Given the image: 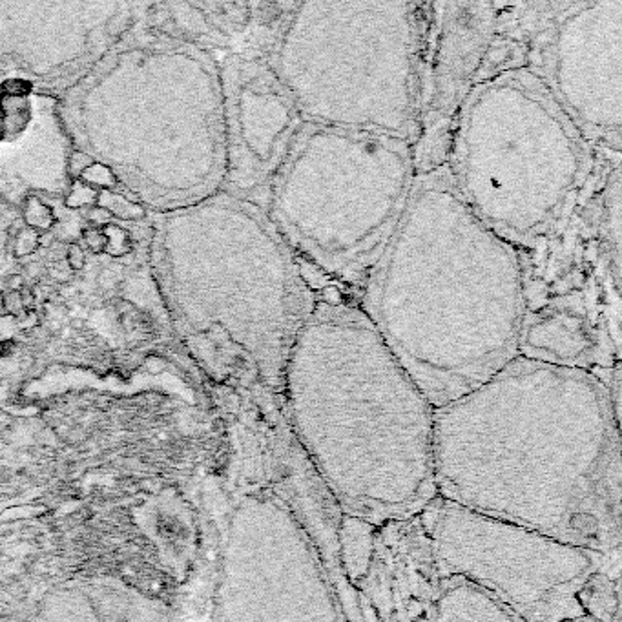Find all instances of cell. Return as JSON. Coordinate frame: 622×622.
<instances>
[{"mask_svg": "<svg viewBox=\"0 0 622 622\" xmlns=\"http://www.w3.org/2000/svg\"><path fill=\"white\" fill-rule=\"evenodd\" d=\"M201 338L234 391L281 398L288 356L318 294L265 208L228 196L206 216Z\"/></svg>", "mask_w": 622, "mask_h": 622, "instance_id": "ba28073f", "label": "cell"}, {"mask_svg": "<svg viewBox=\"0 0 622 622\" xmlns=\"http://www.w3.org/2000/svg\"><path fill=\"white\" fill-rule=\"evenodd\" d=\"M519 252L520 356L604 380L621 367V154L596 152L568 210Z\"/></svg>", "mask_w": 622, "mask_h": 622, "instance_id": "52a82bcc", "label": "cell"}, {"mask_svg": "<svg viewBox=\"0 0 622 622\" xmlns=\"http://www.w3.org/2000/svg\"><path fill=\"white\" fill-rule=\"evenodd\" d=\"M432 449L440 499L621 553L619 407L593 372L519 356L434 409Z\"/></svg>", "mask_w": 622, "mask_h": 622, "instance_id": "6da1fadb", "label": "cell"}, {"mask_svg": "<svg viewBox=\"0 0 622 622\" xmlns=\"http://www.w3.org/2000/svg\"><path fill=\"white\" fill-rule=\"evenodd\" d=\"M568 622H596V621H595V619H592V617H588V615H584V617L573 619V621H568Z\"/></svg>", "mask_w": 622, "mask_h": 622, "instance_id": "1f68e13d", "label": "cell"}, {"mask_svg": "<svg viewBox=\"0 0 622 622\" xmlns=\"http://www.w3.org/2000/svg\"><path fill=\"white\" fill-rule=\"evenodd\" d=\"M425 8L420 2L294 4L267 62L305 123L412 143Z\"/></svg>", "mask_w": 622, "mask_h": 622, "instance_id": "8992f818", "label": "cell"}, {"mask_svg": "<svg viewBox=\"0 0 622 622\" xmlns=\"http://www.w3.org/2000/svg\"><path fill=\"white\" fill-rule=\"evenodd\" d=\"M22 214H24V219H26V226H30V228H33L37 232H46L55 225V217H53L50 206H46L33 196H30L24 201Z\"/></svg>", "mask_w": 622, "mask_h": 622, "instance_id": "e0dca14e", "label": "cell"}, {"mask_svg": "<svg viewBox=\"0 0 622 622\" xmlns=\"http://www.w3.org/2000/svg\"><path fill=\"white\" fill-rule=\"evenodd\" d=\"M83 239L86 243V247L90 248V252L93 254H103L106 252V247H108V237L104 234L103 228H84L83 230Z\"/></svg>", "mask_w": 622, "mask_h": 622, "instance_id": "603a6c76", "label": "cell"}, {"mask_svg": "<svg viewBox=\"0 0 622 622\" xmlns=\"http://www.w3.org/2000/svg\"><path fill=\"white\" fill-rule=\"evenodd\" d=\"M6 316V307H4V292H0V318Z\"/></svg>", "mask_w": 622, "mask_h": 622, "instance_id": "4dcf8cb0", "label": "cell"}, {"mask_svg": "<svg viewBox=\"0 0 622 622\" xmlns=\"http://www.w3.org/2000/svg\"><path fill=\"white\" fill-rule=\"evenodd\" d=\"M417 174L409 141L305 123L270 183L265 212L301 267L332 290L363 288Z\"/></svg>", "mask_w": 622, "mask_h": 622, "instance_id": "5b68a950", "label": "cell"}, {"mask_svg": "<svg viewBox=\"0 0 622 622\" xmlns=\"http://www.w3.org/2000/svg\"><path fill=\"white\" fill-rule=\"evenodd\" d=\"M26 285H28L26 279H24V276H22L21 272L8 274L4 278V288L8 292H19V290H22Z\"/></svg>", "mask_w": 622, "mask_h": 622, "instance_id": "4316f807", "label": "cell"}, {"mask_svg": "<svg viewBox=\"0 0 622 622\" xmlns=\"http://www.w3.org/2000/svg\"><path fill=\"white\" fill-rule=\"evenodd\" d=\"M97 622H168L165 604L117 579H97L86 588Z\"/></svg>", "mask_w": 622, "mask_h": 622, "instance_id": "9a60e30c", "label": "cell"}, {"mask_svg": "<svg viewBox=\"0 0 622 622\" xmlns=\"http://www.w3.org/2000/svg\"><path fill=\"white\" fill-rule=\"evenodd\" d=\"M596 152L545 84L513 68L474 86L458 115L448 166L469 208L520 250L568 210Z\"/></svg>", "mask_w": 622, "mask_h": 622, "instance_id": "277c9868", "label": "cell"}, {"mask_svg": "<svg viewBox=\"0 0 622 622\" xmlns=\"http://www.w3.org/2000/svg\"><path fill=\"white\" fill-rule=\"evenodd\" d=\"M99 196L101 194L97 190H93L92 186L84 185L83 181H75L72 186V192L66 197V206L81 210V208H86V206L97 205Z\"/></svg>", "mask_w": 622, "mask_h": 622, "instance_id": "ffe728a7", "label": "cell"}, {"mask_svg": "<svg viewBox=\"0 0 622 622\" xmlns=\"http://www.w3.org/2000/svg\"><path fill=\"white\" fill-rule=\"evenodd\" d=\"M46 265H44V263L42 261H31V263H26V265H24V268H22V276H24V279H26V283H28V279H30L31 283H39V281H44V279H46Z\"/></svg>", "mask_w": 622, "mask_h": 622, "instance_id": "d4e9b609", "label": "cell"}, {"mask_svg": "<svg viewBox=\"0 0 622 622\" xmlns=\"http://www.w3.org/2000/svg\"><path fill=\"white\" fill-rule=\"evenodd\" d=\"M417 622H525L474 584L457 576L442 579L434 599Z\"/></svg>", "mask_w": 622, "mask_h": 622, "instance_id": "5bb4252c", "label": "cell"}, {"mask_svg": "<svg viewBox=\"0 0 622 622\" xmlns=\"http://www.w3.org/2000/svg\"><path fill=\"white\" fill-rule=\"evenodd\" d=\"M39 234L41 232L33 230L30 226L19 228L17 232L10 234V243H8V250L13 252L15 257H26L30 254L39 250Z\"/></svg>", "mask_w": 622, "mask_h": 622, "instance_id": "ac0fdd59", "label": "cell"}, {"mask_svg": "<svg viewBox=\"0 0 622 622\" xmlns=\"http://www.w3.org/2000/svg\"><path fill=\"white\" fill-rule=\"evenodd\" d=\"M513 68L545 84L593 148L621 154L622 0L496 4L480 81Z\"/></svg>", "mask_w": 622, "mask_h": 622, "instance_id": "9c48e42d", "label": "cell"}, {"mask_svg": "<svg viewBox=\"0 0 622 622\" xmlns=\"http://www.w3.org/2000/svg\"><path fill=\"white\" fill-rule=\"evenodd\" d=\"M212 622H347L316 544L268 488L250 485L230 505Z\"/></svg>", "mask_w": 622, "mask_h": 622, "instance_id": "8fae6325", "label": "cell"}, {"mask_svg": "<svg viewBox=\"0 0 622 622\" xmlns=\"http://www.w3.org/2000/svg\"><path fill=\"white\" fill-rule=\"evenodd\" d=\"M232 196L256 203L292 148L303 117L267 59L236 57L226 68Z\"/></svg>", "mask_w": 622, "mask_h": 622, "instance_id": "4fadbf2b", "label": "cell"}, {"mask_svg": "<svg viewBox=\"0 0 622 622\" xmlns=\"http://www.w3.org/2000/svg\"><path fill=\"white\" fill-rule=\"evenodd\" d=\"M4 307H6V314H10V316H21L22 314V303H21V296L19 292H4Z\"/></svg>", "mask_w": 622, "mask_h": 622, "instance_id": "484cf974", "label": "cell"}, {"mask_svg": "<svg viewBox=\"0 0 622 622\" xmlns=\"http://www.w3.org/2000/svg\"><path fill=\"white\" fill-rule=\"evenodd\" d=\"M361 309L440 409L520 356L519 248L469 208L448 165L418 172L403 216L363 285Z\"/></svg>", "mask_w": 622, "mask_h": 622, "instance_id": "7a4b0ae2", "label": "cell"}, {"mask_svg": "<svg viewBox=\"0 0 622 622\" xmlns=\"http://www.w3.org/2000/svg\"><path fill=\"white\" fill-rule=\"evenodd\" d=\"M418 516L438 575L471 582L525 622L584 617L581 592L612 556L476 513L440 496Z\"/></svg>", "mask_w": 622, "mask_h": 622, "instance_id": "30bf717a", "label": "cell"}, {"mask_svg": "<svg viewBox=\"0 0 622 622\" xmlns=\"http://www.w3.org/2000/svg\"><path fill=\"white\" fill-rule=\"evenodd\" d=\"M64 259H66L68 268L72 272H79L86 265V252H84V248L79 247V243H72V245H66V257Z\"/></svg>", "mask_w": 622, "mask_h": 622, "instance_id": "cb8c5ba5", "label": "cell"}, {"mask_svg": "<svg viewBox=\"0 0 622 622\" xmlns=\"http://www.w3.org/2000/svg\"><path fill=\"white\" fill-rule=\"evenodd\" d=\"M93 163H95V161H93L90 155L75 150V152H72V155L68 157V168H66L68 175H70L73 181H79L81 179V175H83Z\"/></svg>", "mask_w": 622, "mask_h": 622, "instance_id": "7402d4cb", "label": "cell"}, {"mask_svg": "<svg viewBox=\"0 0 622 622\" xmlns=\"http://www.w3.org/2000/svg\"><path fill=\"white\" fill-rule=\"evenodd\" d=\"M19 296H21L22 310H26V312L33 310V307H35V301H37L35 288L30 287V285H26V287L22 288V290H19Z\"/></svg>", "mask_w": 622, "mask_h": 622, "instance_id": "83f0119b", "label": "cell"}, {"mask_svg": "<svg viewBox=\"0 0 622 622\" xmlns=\"http://www.w3.org/2000/svg\"><path fill=\"white\" fill-rule=\"evenodd\" d=\"M81 214V221H86L93 228H104V226L112 225L113 214L103 205H92L79 210Z\"/></svg>", "mask_w": 622, "mask_h": 622, "instance_id": "44dd1931", "label": "cell"}, {"mask_svg": "<svg viewBox=\"0 0 622 622\" xmlns=\"http://www.w3.org/2000/svg\"><path fill=\"white\" fill-rule=\"evenodd\" d=\"M126 28H128V22H123V15L113 17V19H110L108 24H106V33H108V35L117 37V35H121V33L126 30Z\"/></svg>", "mask_w": 622, "mask_h": 622, "instance_id": "f1b7e54d", "label": "cell"}, {"mask_svg": "<svg viewBox=\"0 0 622 622\" xmlns=\"http://www.w3.org/2000/svg\"><path fill=\"white\" fill-rule=\"evenodd\" d=\"M84 185L92 186L93 190H101V188H112V186L117 185V179H115V175H113L112 170L108 166L104 165H97V163H93L90 168L81 175V179Z\"/></svg>", "mask_w": 622, "mask_h": 622, "instance_id": "d6986e66", "label": "cell"}, {"mask_svg": "<svg viewBox=\"0 0 622 622\" xmlns=\"http://www.w3.org/2000/svg\"><path fill=\"white\" fill-rule=\"evenodd\" d=\"M299 448L345 516H417L438 496L434 407L360 305L318 296L283 378Z\"/></svg>", "mask_w": 622, "mask_h": 622, "instance_id": "3957f363", "label": "cell"}, {"mask_svg": "<svg viewBox=\"0 0 622 622\" xmlns=\"http://www.w3.org/2000/svg\"><path fill=\"white\" fill-rule=\"evenodd\" d=\"M30 622H97V615L83 586H62L48 593Z\"/></svg>", "mask_w": 622, "mask_h": 622, "instance_id": "2e32d148", "label": "cell"}, {"mask_svg": "<svg viewBox=\"0 0 622 622\" xmlns=\"http://www.w3.org/2000/svg\"><path fill=\"white\" fill-rule=\"evenodd\" d=\"M72 327L73 329H84V321L83 319H72Z\"/></svg>", "mask_w": 622, "mask_h": 622, "instance_id": "f546056e", "label": "cell"}, {"mask_svg": "<svg viewBox=\"0 0 622 622\" xmlns=\"http://www.w3.org/2000/svg\"><path fill=\"white\" fill-rule=\"evenodd\" d=\"M494 28L493 2L427 4L417 134L411 143L417 172L448 165L458 115L479 84Z\"/></svg>", "mask_w": 622, "mask_h": 622, "instance_id": "7c38bea8", "label": "cell"}]
</instances>
